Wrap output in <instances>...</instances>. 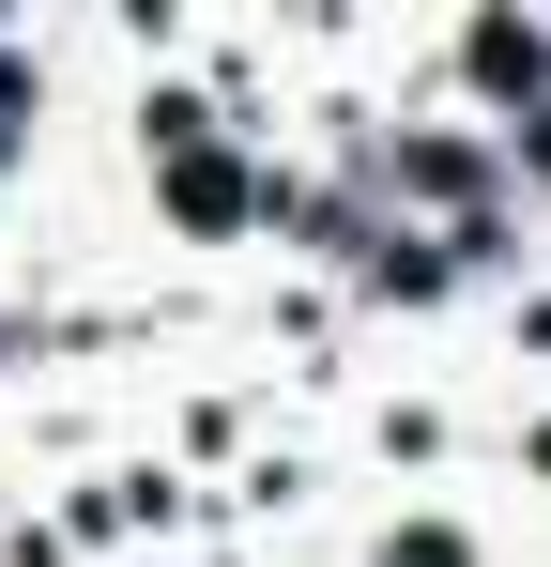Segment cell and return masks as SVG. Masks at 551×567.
Returning <instances> with one entry per match:
<instances>
[{"label":"cell","mask_w":551,"mask_h":567,"mask_svg":"<svg viewBox=\"0 0 551 567\" xmlns=\"http://www.w3.org/2000/svg\"><path fill=\"white\" fill-rule=\"evenodd\" d=\"M383 567H459V537H445V522H414V537H398Z\"/></svg>","instance_id":"obj_1"}]
</instances>
